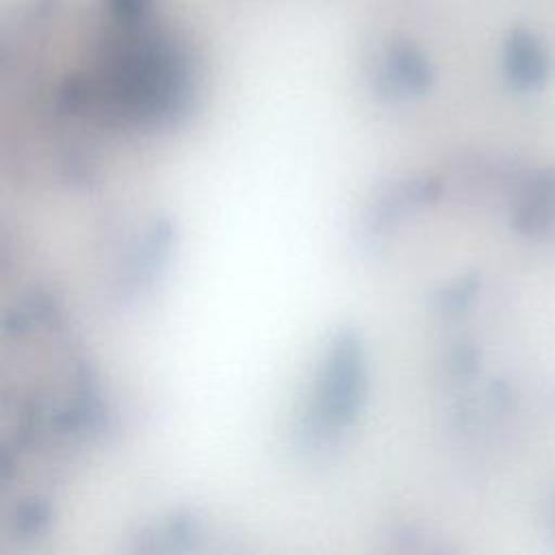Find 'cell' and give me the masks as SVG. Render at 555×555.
I'll return each instance as SVG.
<instances>
[{"mask_svg":"<svg viewBox=\"0 0 555 555\" xmlns=\"http://www.w3.org/2000/svg\"><path fill=\"white\" fill-rule=\"evenodd\" d=\"M512 223L525 236H544L555 230V169L538 171L525 184L514 204Z\"/></svg>","mask_w":555,"mask_h":555,"instance_id":"cell-1","label":"cell"},{"mask_svg":"<svg viewBox=\"0 0 555 555\" xmlns=\"http://www.w3.org/2000/svg\"><path fill=\"white\" fill-rule=\"evenodd\" d=\"M507 67H509L512 80L518 87H535L546 76V59L540 52V48L529 39H520L512 43Z\"/></svg>","mask_w":555,"mask_h":555,"instance_id":"cell-2","label":"cell"}]
</instances>
